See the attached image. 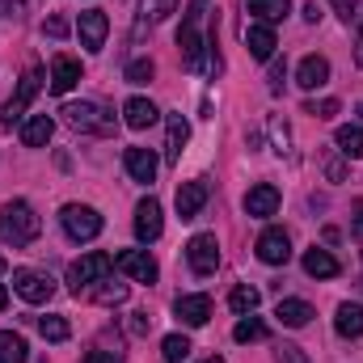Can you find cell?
Listing matches in <instances>:
<instances>
[{"instance_id":"cell-49","label":"cell","mask_w":363,"mask_h":363,"mask_svg":"<svg viewBox=\"0 0 363 363\" xmlns=\"http://www.w3.org/2000/svg\"><path fill=\"white\" fill-rule=\"evenodd\" d=\"M0 274H4V258H0Z\"/></svg>"},{"instance_id":"cell-44","label":"cell","mask_w":363,"mask_h":363,"mask_svg":"<svg viewBox=\"0 0 363 363\" xmlns=\"http://www.w3.org/2000/svg\"><path fill=\"white\" fill-rule=\"evenodd\" d=\"M148 325H152L148 313H131V334H148Z\"/></svg>"},{"instance_id":"cell-2","label":"cell","mask_w":363,"mask_h":363,"mask_svg":"<svg viewBox=\"0 0 363 363\" xmlns=\"http://www.w3.org/2000/svg\"><path fill=\"white\" fill-rule=\"evenodd\" d=\"M203 13H207V0H190V9H186V17H182V30H178V47H182V60H186V68L190 72H199L203 68V34H199V21H203Z\"/></svg>"},{"instance_id":"cell-25","label":"cell","mask_w":363,"mask_h":363,"mask_svg":"<svg viewBox=\"0 0 363 363\" xmlns=\"http://www.w3.org/2000/svg\"><path fill=\"white\" fill-rule=\"evenodd\" d=\"M186 140H190V127H186V118H182V114H169V135H165V157H169V161H182V148H186Z\"/></svg>"},{"instance_id":"cell-37","label":"cell","mask_w":363,"mask_h":363,"mask_svg":"<svg viewBox=\"0 0 363 363\" xmlns=\"http://www.w3.org/2000/svg\"><path fill=\"white\" fill-rule=\"evenodd\" d=\"M271 135H274V152H283V157H287V152H291V148H287V144H291V131H287V123H283V118H271Z\"/></svg>"},{"instance_id":"cell-48","label":"cell","mask_w":363,"mask_h":363,"mask_svg":"<svg viewBox=\"0 0 363 363\" xmlns=\"http://www.w3.org/2000/svg\"><path fill=\"white\" fill-rule=\"evenodd\" d=\"M207 363H224V359H220V355H211V359H207Z\"/></svg>"},{"instance_id":"cell-13","label":"cell","mask_w":363,"mask_h":363,"mask_svg":"<svg viewBox=\"0 0 363 363\" xmlns=\"http://www.w3.org/2000/svg\"><path fill=\"white\" fill-rule=\"evenodd\" d=\"M207 194H211V186H207V178L182 182V186H178V216H182V220H194V216L203 211Z\"/></svg>"},{"instance_id":"cell-10","label":"cell","mask_w":363,"mask_h":363,"mask_svg":"<svg viewBox=\"0 0 363 363\" xmlns=\"http://www.w3.org/2000/svg\"><path fill=\"white\" fill-rule=\"evenodd\" d=\"M123 169H127L135 182H144V186H148V182L157 178L161 161H157V152H152V148H140V144H131V148L123 152Z\"/></svg>"},{"instance_id":"cell-45","label":"cell","mask_w":363,"mask_h":363,"mask_svg":"<svg viewBox=\"0 0 363 363\" xmlns=\"http://www.w3.org/2000/svg\"><path fill=\"white\" fill-rule=\"evenodd\" d=\"M355 237L363 241V203H355Z\"/></svg>"},{"instance_id":"cell-46","label":"cell","mask_w":363,"mask_h":363,"mask_svg":"<svg viewBox=\"0 0 363 363\" xmlns=\"http://www.w3.org/2000/svg\"><path fill=\"white\" fill-rule=\"evenodd\" d=\"M355 64L363 68V21H359V38H355Z\"/></svg>"},{"instance_id":"cell-38","label":"cell","mask_w":363,"mask_h":363,"mask_svg":"<svg viewBox=\"0 0 363 363\" xmlns=\"http://www.w3.org/2000/svg\"><path fill=\"white\" fill-rule=\"evenodd\" d=\"M325 178H330V182L347 178V165H342V157H338V152H330V157H325Z\"/></svg>"},{"instance_id":"cell-5","label":"cell","mask_w":363,"mask_h":363,"mask_svg":"<svg viewBox=\"0 0 363 363\" xmlns=\"http://www.w3.org/2000/svg\"><path fill=\"white\" fill-rule=\"evenodd\" d=\"M60 224H64V233L72 241H93L101 233V216H97V207H89V203H68L60 211Z\"/></svg>"},{"instance_id":"cell-3","label":"cell","mask_w":363,"mask_h":363,"mask_svg":"<svg viewBox=\"0 0 363 363\" xmlns=\"http://www.w3.org/2000/svg\"><path fill=\"white\" fill-rule=\"evenodd\" d=\"M110 271H114V258H110V254H101V250H93V254L77 258V262L68 267V287H72L77 296H85L93 283L110 279Z\"/></svg>"},{"instance_id":"cell-23","label":"cell","mask_w":363,"mask_h":363,"mask_svg":"<svg viewBox=\"0 0 363 363\" xmlns=\"http://www.w3.org/2000/svg\"><path fill=\"white\" fill-rule=\"evenodd\" d=\"M334 330H338L342 338H363V304H338Z\"/></svg>"},{"instance_id":"cell-9","label":"cell","mask_w":363,"mask_h":363,"mask_svg":"<svg viewBox=\"0 0 363 363\" xmlns=\"http://www.w3.org/2000/svg\"><path fill=\"white\" fill-rule=\"evenodd\" d=\"M114 267L127 274V279H135V283H157V262H152V254H144V250H123V254H114Z\"/></svg>"},{"instance_id":"cell-30","label":"cell","mask_w":363,"mask_h":363,"mask_svg":"<svg viewBox=\"0 0 363 363\" xmlns=\"http://www.w3.org/2000/svg\"><path fill=\"white\" fill-rule=\"evenodd\" d=\"M258 300H262V296H258V287L241 283V287H233V296H228V308L245 317V313H254V308H258Z\"/></svg>"},{"instance_id":"cell-11","label":"cell","mask_w":363,"mask_h":363,"mask_svg":"<svg viewBox=\"0 0 363 363\" xmlns=\"http://www.w3.org/2000/svg\"><path fill=\"white\" fill-rule=\"evenodd\" d=\"M77 34H81V47H85V51H101V47H106V34H110V17H106L101 9L81 13V26H77Z\"/></svg>"},{"instance_id":"cell-8","label":"cell","mask_w":363,"mask_h":363,"mask_svg":"<svg viewBox=\"0 0 363 363\" xmlns=\"http://www.w3.org/2000/svg\"><path fill=\"white\" fill-rule=\"evenodd\" d=\"M38 89H43V68L38 64H30L26 68V77H21V85H17V93L9 97V106H4V123H17L21 114H26V106L38 97Z\"/></svg>"},{"instance_id":"cell-26","label":"cell","mask_w":363,"mask_h":363,"mask_svg":"<svg viewBox=\"0 0 363 363\" xmlns=\"http://www.w3.org/2000/svg\"><path fill=\"white\" fill-rule=\"evenodd\" d=\"M250 13L262 21V26H274L291 13V0H250Z\"/></svg>"},{"instance_id":"cell-17","label":"cell","mask_w":363,"mask_h":363,"mask_svg":"<svg viewBox=\"0 0 363 363\" xmlns=\"http://www.w3.org/2000/svg\"><path fill=\"white\" fill-rule=\"evenodd\" d=\"M330 81V60L325 55H304L300 68H296V85L300 89H321Z\"/></svg>"},{"instance_id":"cell-21","label":"cell","mask_w":363,"mask_h":363,"mask_svg":"<svg viewBox=\"0 0 363 363\" xmlns=\"http://www.w3.org/2000/svg\"><path fill=\"white\" fill-rule=\"evenodd\" d=\"M274 317H279V325H287V330H304V325L313 321V304H308V300H279Z\"/></svg>"},{"instance_id":"cell-50","label":"cell","mask_w":363,"mask_h":363,"mask_svg":"<svg viewBox=\"0 0 363 363\" xmlns=\"http://www.w3.org/2000/svg\"><path fill=\"white\" fill-rule=\"evenodd\" d=\"M359 114H363V106H359Z\"/></svg>"},{"instance_id":"cell-47","label":"cell","mask_w":363,"mask_h":363,"mask_svg":"<svg viewBox=\"0 0 363 363\" xmlns=\"http://www.w3.org/2000/svg\"><path fill=\"white\" fill-rule=\"evenodd\" d=\"M4 304H9V291H4V287H0V308H4Z\"/></svg>"},{"instance_id":"cell-15","label":"cell","mask_w":363,"mask_h":363,"mask_svg":"<svg viewBox=\"0 0 363 363\" xmlns=\"http://www.w3.org/2000/svg\"><path fill=\"white\" fill-rule=\"evenodd\" d=\"M279 211V190H274L271 182H258V186H250V194H245V216H254V220H267Z\"/></svg>"},{"instance_id":"cell-35","label":"cell","mask_w":363,"mask_h":363,"mask_svg":"<svg viewBox=\"0 0 363 363\" xmlns=\"http://www.w3.org/2000/svg\"><path fill=\"white\" fill-rule=\"evenodd\" d=\"M174 9H178V0H144V4H140V17H144V21H165Z\"/></svg>"},{"instance_id":"cell-29","label":"cell","mask_w":363,"mask_h":363,"mask_svg":"<svg viewBox=\"0 0 363 363\" xmlns=\"http://www.w3.org/2000/svg\"><path fill=\"white\" fill-rule=\"evenodd\" d=\"M85 296H89V300H97V304H123V300H127V283L101 279V283H93Z\"/></svg>"},{"instance_id":"cell-12","label":"cell","mask_w":363,"mask_h":363,"mask_svg":"<svg viewBox=\"0 0 363 363\" xmlns=\"http://www.w3.org/2000/svg\"><path fill=\"white\" fill-rule=\"evenodd\" d=\"M258 258H262L267 267H283V262L291 258V237H287L283 228H267V233L258 237Z\"/></svg>"},{"instance_id":"cell-41","label":"cell","mask_w":363,"mask_h":363,"mask_svg":"<svg viewBox=\"0 0 363 363\" xmlns=\"http://www.w3.org/2000/svg\"><path fill=\"white\" fill-rule=\"evenodd\" d=\"M43 34L64 38V34H68V21H64V17H47V21H43Z\"/></svg>"},{"instance_id":"cell-20","label":"cell","mask_w":363,"mask_h":363,"mask_svg":"<svg viewBox=\"0 0 363 363\" xmlns=\"http://www.w3.org/2000/svg\"><path fill=\"white\" fill-rule=\"evenodd\" d=\"M123 118H127L131 131H144V127H152V123L161 118V110H157L148 97H131V101L123 106Z\"/></svg>"},{"instance_id":"cell-28","label":"cell","mask_w":363,"mask_h":363,"mask_svg":"<svg viewBox=\"0 0 363 363\" xmlns=\"http://www.w3.org/2000/svg\"><path fill=\"white\" fill-rule=\"evenodd\" d=\"M334 144H338L342 157L363 161V127H338V131H334Z\"/></svg>"},{"instance_id":"cell-31","label":"cell","mask_w":363,"mask_h":363,"mask_svg":"<svg viewBox=\"0 0 363 363\" xmlns=\"http://www.w3.org/2000/svg\"><path fill=\"white\" fill-rule=\"evenodd\" d=\"M38 334H43L47 342H68V338H72V325H68L64 317H38Z\"/></svg>"},{"instance_id":"cell-1","label":"cell","mask_w":363,"mask_h":363,"mask_svg":"<svg viewBox=\"0 0 363 363\" xmlns=\"http://www.w3.org/2000/svg\"><path fill=\"white\" fill-rule=\"evenodd\" d=\"M38 233H43V220L34 216V207H30V203L13 199V203H4V207H0V241H4V245L21 250V245H30Z\"/></svg>"},{"instance_id":"cell-34","label":"cell","mask_w":363,"mask_h":363,"mask_svg":"<svg viewBox=\"0 0 363 363\" xmlns=\"http://www.w3.org/2000/svg\"><path fill=\"white\" fill-rule=\"evenodd\" d=\"M152 72H157V68H152V60H131V64H127V72H123V81H127V85H148V81H152Z\"/></svg>"},{"instance_id":"cell-18","label":"cell","mask_w":363,"mask_h":363,"mask_svg":"<svg viewBox=\"0 0 363 363\" xmlns=\"http://www.w3.org/2000/svg\"><path fill=\"white\" fill-rule=\"evenodd\" d=\"M174 313H178L186 325H207V317H211V296H178V300H174Z\"/></svg>"},{"instance_id":"cell-33","label":"cell","mask_w":363,"mask_h":363,"mask_svg":"<svg viewBox=\"0 0 363 363\" xmlns=\"http://www.w3.org/2000/svg\"><path fill=\"white\" fill-rule=\"evenodd\" d=\"M161 355H165V363H182L186 355H190V338H182V334H169V338L161 342Z\"/></svg>"},{"instance_id":"cell-24","label":"cell","mask_w":363,"mask_h":363,"mask_svg":"<svg viewBox=\"0 0 363 363\" xmlns=\"http://www.w3.org/2000/svg\"><path fill=\"white\" fill-rule=\"evenodd\" d=\"M51 131H55V123H51L47 114H34V118L21 127V144H26V148H43V144L51 140Z\"/></svg>"},{"instance_id":"cell-43","label":"cell","mask_w":363,"mask_h":363,"mask_svg":"<svg viewBox=\"0 0 363 363\" xmlns=\"http://www.w3.org/2000/svg\"><path fill=\"white\" fill-rule=\"evenodd\" d=\"M330 4H334V13H338L342 21H351V17H355V4H359V0H330Z\"/></svg>"},{"instance_id":"cell-40","label":"cell","mask_w":363,"mask_h":363,"mask_svg":"<svg viewBox=\"0 0 363 363\" xmlns=\"http://www.w3.org/2000/svg\"><path fill=\"white\" fill-rule=\"evenodd\" d=\"M283 77H287V64H283V60H274V64H271V81H267V89H271V93H283Z\"/></svg>"},{"instance_id":"cell-7","label":"cell","mask_w":363,"mask_h":363,"mask_svg":"<svg viewBox=\"0 0 363 363\" xmlns=\"http://www.w3.org/2000/svg\"><path fill=\"white\" fill-rule=\"evenodd\" d=\"M186 262H190V271L194 274H216V267H220V241H216L211 233L190 237V245H186Z\"/></svg>"},{"instance_id":"cell-22","label":"cell","mask_w":363,"mask_h":363,"mask_svg":"<svg viewBox=\"0 0 363 363\" xmlns=\"http://www.w3.org/2000/svg\"><path fill=\"white\" fill-rule=\"evenodd\" d=\"M338 271H342V267H338V258H334L330 250H317V245H313V250L304 254V274H313V279H334Z\"/></svg>"},{"instance_id":"cell-14","label":"cell","mask_w":363,"mask_h":363,"mask_svg":"<svg viewBox=\"0 0 363 363\" xmlns=\"http://www.w3.org/2000/svg\"><path fill=\"white\" fill-rule=\"evenodd\" d=\"M161 228H165V220H161V203H157V199H144V203L135 207V237L148 245V241L161 237Z\"/></svg>"},{"instance_id":"cell-16","label":"cell","mask_w":363,"mask_h":363,"mask_svg":"<svg viewBox=\"0 0 363 363\" xmlns=\"http://www.w3.org/2000/svg\"><path fill=\"white\" fill-rule=\"evenodd\" d=\"M77 81H81V60H72V55H55L51 60V93H72L77 89Z\"/></svg>"},{"instance_id":"cell-6","label":"cell","mask_w":363,"mask_h":363,"mask_svg":"<svg viewBox=\"0 0 363 363\" xmlns=\"http://www.w3.org/2000/svg\"><path fill=\"white\" fill-rule=\"evenodd\" d=\"M13 291H17L26 304H47V300L55 296V283H51V274L21 267V271H13Z\"/></svg>"},{"instance_id":"cell-39","label":"cell","mask_w":363,"mask_h":363,"mask_svg":"<svg viewBox=\"0 0 363 363\" xmlns=\"http://www.w3.org/2000/svg\"><path fill=\"white\" fill-rule=\"evenodd\" d=\"M279 363H313V359H308V355H304L300 347H291V342H283V347H279Z\"/></svg>"},{"instance_id":"cell-36","label":"cell","mask_w":363,"mask_h":363,"mask_svg":"<svg viewBox=\"0 0 363 363\" xmlns=\"http://www.w3.org/2000/svg\"><path fill=\"white\" fill-rule=\"evenodd\" d=\"M338 110H342V106H338L334 97H321V101H308V106H304V114H313V118H334Z\"/></svg>"},{"instance_id":"cell-32","label":"cell","mask_w":363,"mask_h":363,"mask_svg":"<svg viewBox=\"0 0 363 363\" xmlns=\"http://www.w3.org/2000/svg\"><path fill=\"white\" fill-rule=\"evenodd\" d=\"M267 334H271V330H267L258 317H245V321H237V330H233V338H237V342H262Z\"/></svg>"},{"instance_id":"cell-42","label":"cell","mask_w":363,"mask_h":363,"mask_svg":"<svg viewBox=\"0 0 363 363\" xmlns=\"http://www.w3.org/2000/svg\"><path fill=\"white\" fill-rule=\"evenodd\" d=\"M85 363H123V351H89Z\"/></svg>"},{"instance_id":"cell-19","label":"cell","mask_w":363,"mask_h":363,"mask_svg":"<svg viewBox=\"0 0 363 363\" xmlns=\"http://www.w3.org/2000/svg\"><path fill=\"white\" fill-rule=\"evenodd\" d=\"M245 47H250V55L262 60V64L274 60V47H279V43H274V30L271 26H262V21H254V26L245 30Z\"/></svg>"},{"instance_id":"cell-27","label":"cell","mask_w":363,"mask_h":363,"mask_svg":"<svg viewBox=\"0 0 363 363\" xmlns=\"http://www.w3.org/2000/svg\"><path fill=\"white\" fill-rule=\"evenodd\" d=\"M26 359H30L26 338L13 334V330H0V363H26Z\"/></svg>"},{"instance_id":"cell-4","label":"cell","mask_w":363,"mask_h":363,"mask_svg":"<svg viewBox=\"0 0 363 363\" xmlns=\"http://www.w3.org/2000/svg\"><path fill=\"white\" fill-rule=\"evenodd\" d=\"M64 123L72 127V131H85V135H110L114 131V123L101 114V106H93V101H68L64 110Z\"/></svg>"}]
</instances>
